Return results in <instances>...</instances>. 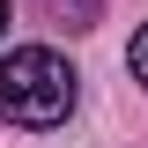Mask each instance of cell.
<instances>
[{"label": "cell", "instance_id": "obj_4", "mask_svg": "<svg viewBox=\"0 0 148 148\" xmlns=\"http://www.w3.org/2000/svg\"><path fill=\"white\" fill-rule=\"evenodd\" d=\"M0 37H8V0H0Z\"/></svg>", "mask_w": 148, "mask_h": 148}, {"label": "cell", "instance_id": "obj_3", "mask_svg": "<svg viewBox=\"0 0 148 148\" xmlns=\"http://www.w3.org/2000/svg\"><path fill=\"white\" fill-rule=\"evenodd\" d=\"M126 59H133V82H141V89H148V30L133 37V52H126Z\"/></svg>", "mask_w": 148, "mask_h": 148}, {"label": "cell", "instance_id": "obj_1", "mask_svg": "<svg viewBox=\"0 0 148 148\" xmlns=\"http://www.w3.org/2000/svg\"><path fill=\"white\" fill-rule=\"evenodd\" d=\"M82 96V74L52 45H22L0 59V119L8 126H59Z\"/></svg>", "mask_w": 148, "mask_h": 148}, {"label": "cell", "instance_id": "obj_2", "mask_svg": "<svg viewBox=\"0 0 148 148\" xmlns=\"http://www.w3.org/2000/svg\"><path fill=\"white\" fill-rule=\"evenodd\" d=\"M52 8H59V15H67V22H74V30H89V22H96V8H104V0H52Z\"/></svg>", "mask_w": 148, "mask_h": 148}]
</instances>
